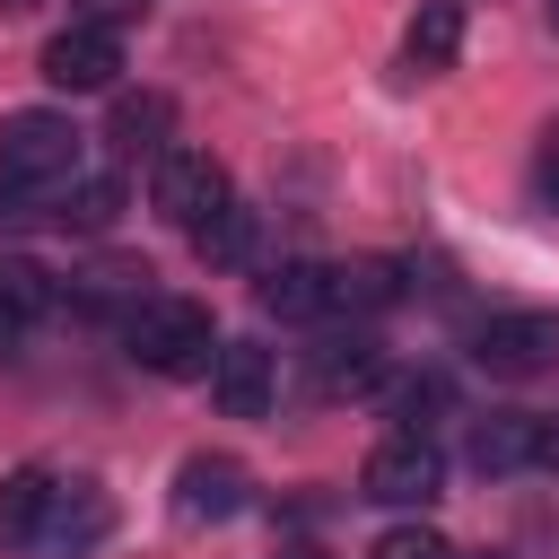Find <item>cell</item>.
Wrapping results in <instances>:
<instances>
[{
	"instance_id": "6da1fadb",
	"label": "cell",
	"mask_w": 559,
	"mask_h": 559,
	"mask_svg": "<svg viewBox=\"0 0 559 559\" xmlns=\"http://www.w3.org/2000/svg\"><path fill=\"white\" fill-rule=\"evenodd\" d=\"M122 349H131L148 376H210L218 332H210V306H201V297H140V306L122 314Z\"/></svg>"
},
{
	"instance_id": "7a4b0ae2",
	"label": "cell",
	"mask_w": 559,
	"mask_h": 559,
	"mask_svg": "<svg viewBox=\"0 0 559 559\" xmlns=\"http://www.w3.org/2000/svg\"><path fill=\"white\" fill-rule=\"evenodd\" d=\"M70 175H79V131H70V114L26 105V114L0 122V183H17V192H61Z\"/></svg>"
},
{
	"instance_id": "3957f363",
	"label": "cell",
	"mask_w": 559,
	"mask_h": 559,
	"mask_svg": "<svg viewBox=\"0 0 559 559\" xmlns=\"http://www.w3.org/2000/svg\"><path fill=\"white\" fill-rule=\"evenodd\" d=\"M472 367H480V376H507V384L550 376V367H559V314H550V306L489 314V323L472 332Z\"/></svg>"
},
{
	"instance_id": "277c9868",
	"label": "cell",
	"mask_w": 559,
	"mask_h": 559,
	"mask_svg": "<svg viewBox=\"0 0 559 559\" xmlns=\"http://www.w3.org/2000/svg\"><path fill=\"white\" fill-rule=\"evenodd\" d=\"M148 192H157V210H166L183 236H201V227L236 201V183H227V166H218L210 148H166L157 175H148Z\"/></svg>"
},
{
	"instance_id": "5b68a950",
	"label": "cell",
	"mask_w": 559,
	"mask_h": 559,
	"mask_svg": "<svg viewBox=\"0 0 559 559\" xmlns=\"http://www.w3.org/2000/svg\"><path fill=\"white\" fill-rule=\"evenodd\" d=\"M358 489L376 498V507H428L437 489H445V454L428 445V437H411V428H393L376 454H367V472H358Z\"/></svg>"
},
{
	"instance_id": "8992f818",
	"label": "cell",
	"mask_w": 559,
	"mask_h": 559,
	"mask_svg": "<svg viewBox=\"0 0 559 559\" xmlns=\"http://www.w3.org/2000/svg\"><path fill=\"white\" fill-rule=\"evenodd\" d=\"M114 70H122V26L70 17V26L44 44V79H52L61 96H96V87H114Z\"/></svg>"
},
{
	"instance_id": "52a82bcc",
	"label": "cell",
	"mask_w": 559,
	"mask_h": 559,
	"mask_svg": "<svg viewBox=\"0 0 559 559\" xmlns=\"http://www.w3.org/2000/svg\"><path fill=\"white\" fill-rule=\"evenodd\" d=\"M253 507V472L236 454H183L175 472V515L183 524H236Z\"/></svg>"
},
{
	"instance_id": "ba28073f",
	"label": "cell",
	"mask_w": 559,
	"mask_h": 559,
	"mask_svg": "<svg viewBox=\"0 0 559 559\" xmlns=\"http://www.w3.org/2000/svg\"><path fill=\"white\" fill-rule=\"evenodd\" d=\"M210 393H218V411H227V419H262V411H271V393H280L271 349H262V341H218V358H210Z\"/></svg>"
},
{
	"instance_id": "9c48e42d",
	"label": "cell",
	"mask_w": 559,
	"mask_h": 559,
	"mask_svg": "<svg viewBox=\"0 0 559 559\" xmlns=\"http://www.w3.org/2000/svg\"><path fill=\"white\" fill-rule=\"evenodd\" d=\"M52 472L44 463H26V472H9L0 480V559H35V542H44V524H52Z\"/></svg>"
},
{
	"instance_id": "30bf717a",
	"label": "cell",
	"mask_w": 559,
	"mask_h": 559,
	"mask_svg": "<svg viewBox=\"0 0 559 559\" xmlns=\"http://www.w3.org/2000/svg\"><path fill=\"white\" fill-rule=\"evenodd\" d=\"M105 524H114L105 489H96V480H61V489H52V524H44L35 559H79V550H96V533H105Z\"/></svg>"
},
{
	"instance_id": "8fae6325",
	"label": "cell",
	"mask_w": 559,
	"mask_h": 559,
	"mask_svg": "<svg viewBox=\"0 0 559 559\" xmlns=\"http://www.w3.org/2000/svg\"><path fill=\"white\" fill-rule=\"evenodd\" d=\"M253 297H262V314H280V323H323V314H332V262H271Z\"/></svg>"
},
{
	"instance_id": "7c38bea8",
	"label": "cell",
	"mask_w": 559,
	"mask_h": 559,
	"mask_svg": "<svg viewBox=\"0 0 559 559\" xmlns=\"http://www.w3.org/2000/svg\"><path fill=\"white\" fill-rule=\"evenodd\" d=\"M463 454H472V472H515V463H533V411H489V419H472Z\"/></svg>"
},
{
	"instance_id": "4fadbf2b",
	"label": "cell",
	"mask_w": 559,
	"mask_h": 559,
	"mask_svg": "<svg viewBox=\"0 0 559 559\" xmlns=\"http://www.w3.org/2000/svg\"><path fill=\"white\" fill-rule=\"evenodd\" d=\"M35 314H52V271L35 253H0V341Z\"/></svg>"
},
{
	"instance_id": "5bb4252c",
	"label": "cell",
	"mask_w": 559,
	"mask_h": 559,
	"mask_svg": "<svg viewBox=\"0 0 559 559\" xmlns=\"http://www.w3.org/2000/svg\"><path fill=\"white\" fill-rule=\"evenodd\" d=\"M454 52H463V9L454 0H428L411 17V35H402V61L411 70H454Z\"/></svg>"
},
{
	"instance_id": "9a60e30c",
	"label": "cell",
	"mask_w": 559,
	"mask_h": 559,
	"mask_svg": "<svg viewBox=\"0 0 559 559\" xmlns=\"http://www.w3.org/2000/svg\"><path fill=\"white\" fill-rule=\"evenodd\" d=\"M402 297V262H332V314H376Z\"/></svg>"
},
{
	"instance_id": "2e32d148",
	"label": "cell",
	"mask_w": 559,
	"mask_h": 559,
	"mask_svg": "<svg viewBox=\"0 0 559 559\" xmlns=\"http://www.w3.org/2000/svg\"><path fill=\"white\" fill-rule=\"evenodd\" d=\"M367 384H384V349H376V341H332V349H314V393H367Z\"/></svg>"
},
{
	"instance_id": "e0dca14e",
	"label": "cell",
	"mask_w": 559,
	"mask_h": 559,
	"mask_svg": "<svg viewBox=\"0 0 559 559\" xmlns=\"http://www.w3.org/2000/svg\"><path fill=\"white\" fill-rule=\"evenodd\" d=\"M166 122H175L166 96H122L114 105V148L122 157H166Z\"/></svg>"
},
{
	"instance_id": "ac0fdd59",
	"label": "cell",
	"mask_w": 559,
	"mask_h": 559,
	"mask_svg": "<svg viewBox=\"0 0 559 559\" xmlns=\"http://www.w3.org/2000/svg\"><path fill=\"white\" fill-rule=\"evenodd\" d=\"M52 201H61L52 218H61V227H87V236H105V227L122 218V183H114V175H87V183L70 175V183H61Z\"/></svg>"
},
{
	"instance_id": "d6986e66",
	"label": "cell",
	"mask_w": 559,
	"mask_h": 559,
	"mask_svg": "<svg viewBox=\"0 0 559 559\" xmlns=\"http://www.w3.org/2000/svg\"><path fill=\"white\" fill-rule=\"evenodd\" d=\"M445 402H454V393H445V376H402V384H384V411H393L411 437H428Z\"/></svg>"
},
{
	"instance_id": "ffe728a7",
	"label": "cell",
	"mask_w": 559,
	"mask_h": 559,
	"mask_svg": "<svg viewBox=\"0 0 559 559\" xmlns=\"http://www.w3.org/2000/svg\"><path fill=\"white\" fill-rule=\"evenodd\" d=\"M245 245H253V218H245L236 201H227V210L192 236V253H201V262H245Z\"/></svg>"
},
{
	"instance_id": "44dd1931",
	"label": "cell",
	"mask_w": 559,
	"mask_h": 559,
	"mask_svg": "<svg viewBox=\"0 0 559 559\" xmlns=\"http://www.w3.org/2000/svg\"><path fill=\"white\" fill-rule=\"evenodd\" d=\"M367 559H454V542H445V533H428V524H393Z\"/></svg>"
},
{
	"instance_id": "7402d4cb",
	"label": "cell",
	"mask_w": 559,
	"mask_h": 559,
	"mask_svg": "<svg viewBox=\"0 0 559 559\" xmlns=\"http://www.w3.org/2000/svg\"><path fill=\"white\" fill-rule=\"evenodd\" d=\"M79 17H96V26H131V17H148V0H70Z\"/></svg>"
},
{
	"instance_id": "603a6c76",
	"label": "cell",
	"mask_w": 559,
	"mask_h": 559,
	"mask_svg": "<svg viewBox=\"0 0 559 559\" xmlns=\"http://www.w3.org/2000/svg\"><path fill=\"white\" fill-rule=\"evenodd\" d=\"M533 463L559 472V411H533Z\"/></svg>"
},
{
	"instance_id": "cb8c5ba5",
	"label": "cell",
	"mask_w": 559,
	"mask_h": 559,
	"mask_svg": "<svg viewBox=\"0 0 559 559\" xmlns=\"http://www.w3.org/2000/svg\"><path fill=\"white\" fill-rule=\"evenodd\" d=\"M542 192L559 201V131H550V148H542Z\"/></svg>"
},
{
	"instance_id": "d4e9b609",
	"label": "cell",
	"mask_w": 559,
	"mask_h": 559,
	"mask_svg": "<svg viewBox=\"0 0 559 559\" xmlns=\"http://www.w3.org/2000/svg\"><path fill=\"white\" fill-rule=\"evenodd\" d=\"M280 559H314V550H280Z\"/></svg>"
},
{
	"instance_id": "484cf974",
	"label": "cell",
	"mask_w": 559,
	"mask_h": 559,
	"mask_svg": "<svg viewBox=\"0 0 559 559\" xmlns=\"http://www.w3.org/2000/svg\"><path fill=\"white\" fill-rule=\"evenodd\" d=\"M0 9H35V0H0Z\"/></svg>"
},
{
	"instance_id": "4316f807",
	"label": "cell",
	"mask_w": 559,
	"mask_h": 559,
	"mask_svg": "<svg viewBox=\"0 0 559 559\" xmlns=\"http://www.w3.org/2000/svg\"><path fill=\"white\" fill-rule=\"evenodd\" d=\"M550 17H559V0H550Z\"/></svg>"
},
{
	"instance_id": "83f0119b",
	"label": "cell",
	"mask_w": 559,
	"mask_h": 559,
	"mask_svg": "<svg viewBox=\"0 0 559 559\" xmlns=\"http://www.w3.org/2000/svg\"><path fill=\"white\" fill-rule=\"evenodd\" d=\"M454 559H463V550H454Z\"/></svg>"
}]
</instances>
